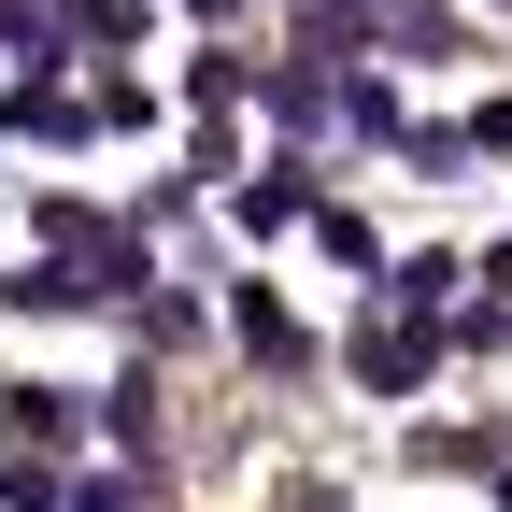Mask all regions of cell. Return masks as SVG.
<instances>
[{"label": "cell", "instance_id": "cell-8", "mask_svg": "<svg viewBox=\"0 0 512 512\" xmlns=\"http://www.w3.org/2000/svg\"><path fill=\"white\" fill-rule=\"evenodd\" d=\"M72 512H143V498H114V484H86V498H72Z\"/></svg>", "mask_w": 512, "mask_h": 512}, {"label": "cell", "instance_id": "cell-7", "mask_svg": "<svg viewBox=\"0 0 512 512\" xmlns=\"http://www.w3.org/2000/svg\"><path fill=\"white\" fill-rule=\"evenodd\" d=\"M242 86H256V72H242V57H214V43H200V57H185V100H200V114H228Z\"/></svg>", "mask_w": 512, "mask_h": 512}, {"label": "cell", "instance_id": "cell-2", "mask_svg": "<svg viewBox=\"0 0 512 512\" xmlns=\"http://www.w3.org/2000/svg\"><path fill=\"white\" fill-rule=\"evenodd\" d=\"M228 328H242V356H271V370H299V313H285L271 285H242V299H228Z\"/></svg>", "mask_w": 512, "mask_h": 512}, {"label": "cell", "instance_id": "cell-5", "mask_svg": "<svg viewBox=\"0 0 512 512\" xmlns=\"http://www.w3.org/2000/svg\"><path fill=\"white\" fill-rule=\"evenodd\" d=\"M299 214H313L299 171H256V185H242V228H299Z\"/></svg>", "mask_w": 512, "mask_h": 512}, {"label": "cell", "instance_id": "cell-3", "mask_svg": "<svg viewBox=\"0 0 512 512\" xmlns=\"http://www.w3.org/2000/svg\"><path fill=\"white\" fill-rule=\"evenodd\" d=\"M470 271H456V256H399V271H384V313H441V299H456Z\"/></svg>", "mask_w": 512, "mask_h": 512}, {"label": "cell", "instance_id": "cell-10", "mask_svg": "<svg viewBox=\"0 0 512 512\" xmlns=\"http://www.w3.org/2000/svg\"><path fill=\"white\" fill-rule=\"evenodd\" d=\"M185 15H242V0H185Z\"/></svg>", "mask_w": 512, "mask_h": 512}, {"label": "cell", "instance_id": "cell-6", "mask_svg": "<svg viewBox=\"0 0 512 512\" xmlns=\"http://www.w3.org/2000/svg\"><path fill=\"white\" fill-rule=\"evenodd\" d=\"M384 43H399V57H456V15H441V0H399V15H384Z\"/></svg>", "mask_w": 512, "mask_h": 512}, {"label": "cell", "instance_id": "cell-4", "mask_svg": "<svg viewBox=\"0 0 512 512\" xmlns=\"http://www.w3.org/2000/svg\"><path fill=\"white\" fill-rule=\"evenodd\" d=\"M72 427H86L72 384H15V441H72Z\"/></svg>", "mask_w": 512, "mask_h": 512}, {"label": "cell", "instance_id": "cell-9", "mask_svg": "<svg viewBox=\"0 0 512 512\" xmlns=\"http://www.w3.org/2000/svg\"><path fill=\"white\" fill-rule=\"evenodd\" d=\"M285 512H342V498H328V484H299V498H285Z\"/></svg>", "mask_w": 512, "mask_h": 512}, {"label": "cell", "instance_id": "cell-1", "mask_svg": "<svg viewBox=\"0 0 512 512\" xmlns=\"http://www.w3.org/2000/svg\"><path fill=\"white\" fill-rule=\"evenodd\" d=\"M427 313H370V328H356V370H370V399H413V384H427Z\"/></svg>", "mask_w": 512, "mask_h": 512}]
</instances>
